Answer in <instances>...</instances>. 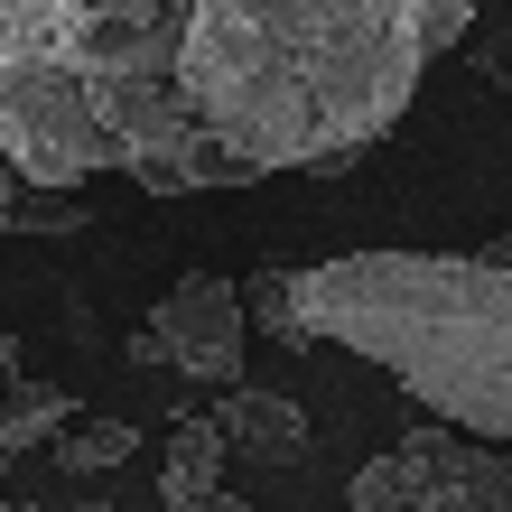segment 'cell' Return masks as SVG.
Here are the masks:
<instances>
[{"label": "cell", "mask_w": 512, "mask_h": 512, "mask_svg": "<svg viewBox=\"0 0 512 512\" xmlns=\"http://www.w3.org/2000/svg\"><path fill=\"white\" fill-rule=\"evenodd\" d=\"M10 215H19V177H10V159H0V243H10Z\"/></svg>", "instance_id": "8fae6325"}, {"label": "cell", "mask_w": 512, "mask_h": 512, "mask_svg": "<svg viewBox=\"0 0 512 512\" xmlns=\"http://www.w3.org/2000/svg\"><path fill=\"white\" fill-rule=\"evenodd\" d=\"M298 345L382 364L438 429L512 457V270L475 252H336L289 270Z\"/></svg>", "instance_id": "3957f363"}, {"label": "cell", "mask_w": 512, "mask_h": 512, "mask_svg": "<svg viewBox=\"0 0 512 512\" xmlns=\"http://www.w3.org/2000/svg\"><path fill=\"white\" fill-rule=\"evenodd\" d=\"M205 512H252V503H243V494H215V503H205Z\"/></svg>", "instance_id": "7c38bea8"}, {"label": "cell", "mask_w": 512, "mask_h": 512, "mask_svg": "<svg viewBox=\"0 0 512 512\" xmlns=\"http://www.w3.org/2000/svg\"><path fill=\"white\" fill-rule=\"evenodd\" d=\"M466 0H196L177 94L233 177H336L410 112Z\"/></svg>", "instance_id": "6da1fadb"}, {"label": "cell", "mask_w": 512, "mask_h": 512, "mask_svg": "<svg viewBox=\"0 0 512 512\" xmlns=\"http://www.w3.org/2000/svg\"><path fill=\"white\" fill-rule=\"evenodd\" d=\"M243 336H252V317H243V289L224 280V270H187L159 308H149V326L131 336V364H168V373H187V382H224L243 373Z\"/></svg>", "instance_id": "5b68a950"}, {"label": "cell", "mask_w": 512, "mask_h": 512, "mask_svg": "<svg viewBox=\"0 0 512 512\" xmlns=\"http://www.w3.org/2000/svg\"><path fill=\"white\" fill-rule=\"evenodd\" d=\"M84 512H112V503H84Z\"/></svg>", "instance_id": "4fadbf2b"}, {"label": "cell", "mask_w": 512, "mask_h": 512, "mask_svg": "<svg viewBox=\"0 0 512 512\" xmlns=\"http://www.w3.org/2000/svg\"><path fill=\"white\" fill-rule=\"evenodd\" d=\"M345 512H512V457L429 419L354 466Z\"/></svg>", "instance_id": "277c9868"}, {"label": "cell", "mask_w": 512, "mask_h": 512, "mask_svg": "<svg viewBox=\"0 0 512 512\" xmlns=\"http://www.w3.org/2000/svg\"><path fill=\"white\" fill-rule=\"evenodd\" d=\"M224 494V438L205 410H177L168 419V457H159V512H205Z\"/></svg>", "instance_id": "52a82bcc"}, {"label": "cell", "mask_w": 512, "mask_h": 512, "mask_svg": "<svg viewBox=\"0 0 512 512\" xmlns=\"http://www.w3.org/2000/svg\"><path fill=\"white\" fill-rule=\"evenodd\" d=\"M131 447H140L131 419H75V429L56 438V466H66V475H112Z\"/></svg>", "instance_id": "9c48e42d"}, {"label": "cell", "mask_w": 512, "mask_h": 512, "mask_svg": "<svg viewBox=\"0 0 512 512\" xmlns=\"http://www.w3.org/2000/svg\"><path fill=\"white\" fill-rule=\"evenodd\" d=\"M215 438H224V457H252V466H298L308 457V410L289 401V391H261V382H233L215 410Z\"/></svg>", "instance_id": "8992f818"}, {"label": "cell", "mask_w": 512, "mask_h": 512, "mask_svg": "<svg viewBox=\"0 0 512 512\" xmlns=\"http://www.w3.org/2000/svg\"><path fill=\"white\" fill-rule=\"evenodd\" d=\"M177 19L159 0H0V159L28 196L94 168L149 196L243 187L177 94Z\"/></svg>", "instance_id": "7a4b0ae2"}, {"label": "cell", "mask_w": 512, "mask_h": 512, "mask_svg": "<svg viewBox=\"0 0 512 512\" xmlns=\"http://www.w3.org/2000/svg\"><path fill=\"white\" fill-rule=\"evenodd\" d=\"M0 512H10V494H0Z\"/></svg>", "instance_id": "5bb4252c"}, {"label": "cell", "mask_w": 512, "mask_h": 512, "mask_svg": "<svg viewBox=\"0 0 512 512\" xmlns=\"http://www.w3.org/2000/svg\"><path fill=\"white\" fill-rule=\"evenodd\" d=\"M243 317L252 326H270L280 345H298V308H289V270H252L243 280Z\"/></svg>", "instance_id": "30bf717a"}, {"label": "cell", "mask_w": 512, "mask_h": 512, "mask_svg": "<svg viewBox=\"0 0 512 512\" xmlns=\"http://www.w3.org/2000/svg\"><path fill=\"white\" fill-rule=\"evenodd\" d=\"M75 429V401L56 382H19V391H0V457H19V447H47V438H66Z\"/></svg>", "instance_id": "ba28073f"}]
</instances>
